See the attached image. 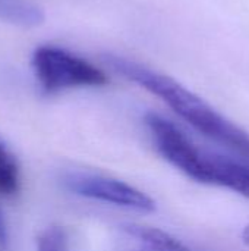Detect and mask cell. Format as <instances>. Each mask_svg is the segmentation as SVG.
<instances>
[{
  "instance_id": "obj_1",
  "label": "cell",
  "mask_w": 249,
  "mask_h": 251,
  "mask_svg": "<svg viewBox=\"0 0 249 251\" xmlns=\"http://www.w3.org/2000/svg\"><path fill=\"white\" fill-rule=\"evenodd\" d=\"M103 62L116 74L158 97L178 116L205 137L249 159V132L226 119L179 81L119 54H104Z\"/></svg>"
},
{
  "instance_id": "obj_2",
  "label": "cell",
  "mask_w": 249,
  "mask_h": 251,
  "mask_svg": "<svg viewBox=\"0 0 249 251\" xmlns=\"http://www.w3.org/2000/svg\"><path fill=\"white\" fill-rule=\"evenodd\" d=\"M32 68L45 93H57L78 87H103L109 84V78L103 69L56 46L35 49Z\"/></svg>"
},
{
  "instance_id": "obj_3",
  "label": "cell",
  "mask_w": 249,
  "mask_h": 251,
  "mask_svg": "<svg viewBox=\"0 0 249 251\" xmlns=\"http://www.w3.org/2000/svg\"><path fill=\"white\" fill-rule=\"evenodd\" d=\"M157 151L178 171L205 184L204 150L197 147L172 121L148 112L144 118Z\"/></svg>"
},
{
  "instance_id": "obj_4",
  "label": "cell",
  "mask_w": 249,
  "mask_h": 251,
  "mask_svg": "<svg viewBox=\"0 0 249 251\" xmlns=\"http://www.w3.org/2000/svg\"><path fill=\"white\" fill-rule=\"evenodd\" d=\"M63 185L76 196L110 203L119 207L142 213H148L156 209V203L150 196L123 181L109 176L87 172H69L63 176Z\"/></svg>"
},
{
  "instance_id": "obj_5",
  "label": "cell",
  "mask_w": 249,
  "mask_h": 251,
  "mask_svg": "<svg viewBox=\"0 0 249 251\" xmlns=\"http://www.w3.org/2000/svg\"><path fill=\"white\" fill-rule=\"evenodd\" d=\"M112 251H194L170 234L145 225L123 224L117 226Z\"/></svg>"
},
{
  "instance_id": "obj_6",
  "label": "cell",
  "mask_w": 249,
  "mask_h": 251,
  "mask_svg": "<svg viewBox=\"0 0 249 251\" xmlns=\"http://www.w3.org/2000/svg\"><path fill=\"white\" fill-rule=\"evenodd\" d=\"M205 184L225 187L249 199V165L232 157L204 151Z\"/></svg>"
},
{
  "instance_id": "obj_7",
  "label": "cell",
  "mask_w": 249,
  "mask_h": 251,
  "mask_svg": "<svg viewBox=\"0 0 249 251\" xmlns=\"http://www.w3.org/2000/svg\"><path fill=\"white\" fill-rule=\"evenodd\" d=\"M0 19L16 26L32 28L44 21V13L31 0H0Z\"/></svg>"
},
{
  "instance_id": "obj_8",
  "label": "cell",
  "mask_w": 249,
  "mask_h": 251,
  "mask_svg": "<svg viewBox=\"0 0 249 251\" xmlns=\"http://www.w3.org/2000/svg\"><path fill=\"white\" fill-rule=\"evenodd\" d=\"M19 168L12 153L0 141V196H13L19 190Z\"/></svg>"
},
{
  "instance_id": "obj_9",
  "label": "cell",
  "mask_w": 249,
  "mask_h": 251,
  "mask_svg": "<svg viewBox=\"0 0 249 251\" xmlns=\"http://www.w3.org/2000/svg\"><path fill=\"white\" fill-rule=\"evenodd\" d=\"M4 238H6V228H4V222L0 213V241H4Z\"/></svg>"
},
{
  "instance_id": "obj_10",
  "label": "cell",
  "mask_w": 249,
  "mask_h": 251,
  "mask_svg": "<svg viewBox=\"0 0 249 251\" xmlns=\"http://www.w3.org/2000/svg\"><path fill=\"white\" fill-rule=\"evenodd\" d=\"M242 238H244V243L247 244L249 247V225L244 229V232H242Z\"/></svg>"
}]
</instances>
